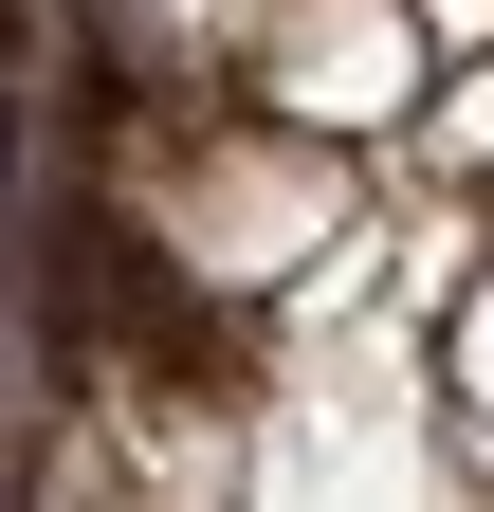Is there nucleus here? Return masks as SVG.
<instances>
[{
    "instance_id": "nucleus-1",
    "label": "nucleus",
    "mask_w": 494,
    "mask_h": 512,
    "mask_svg": "<svg viewBox=\"0 0 494 512\" xmlns=\"http://www.w3.org/2000/svg\"><path fill=\"white\" fill-rule=\"evenodd\" d=\"M147 220H165V256L202 293H257V275L348 238V147H312V128H202V147L147 165Z\"/></svg>"
},
{
    "instance_id": "nucleus-2",
    "label": "nucleus",
    "mask_w": 494,
    "mask_h": 512,
    "mask_svg": "<svg viewBox=\"0 0 494 512\" xmlns=\"http://www.w3.org/2000/svg\"><path fill=\"white\" fill-rule=\"evenodd\" d=\"M421 19L403 0H257V110L312 128V147H366V128L421 110Z\"/></svg>"
},
{
    "instance_id": "nucleus-3",
    "label": "nucleus",
    "mask_w": 494,
    "mask_h": 512,
    "mask_svg": "<svg viewBox=\"0 0 494 512\" xmlns=\"http://www.w3.org/2000/svg\"><path fill=\"white\" fill-rule=\"evenodd\" d=\"M440 165H494V55H458V92H440Z\"/></svg>"
},
{
    "instance_id": "nucleus-4",
    "label": "nucleus",
    "mask_w": 494,
    "mask_h": 512,
    "mask_svg": "<svg viewBox=\"0 0 494 512\" xmlns=\"http://www.w3.org/2000/svg\"><path fill=\"white\" fill-rule=\"evenodd\" d=\"M458 403H476V439H494V275H476V311H458Z\"/></svg>"
},
{
    "instance_id": "nucleus-5",
    "label": "nucleus",
    "mask_w": 494,
    "mask_h": 512,
    "mask_svg": "<svg viewBox=\"0 0 494 512\" xmlns=\"http://www.w3.org/2000/svg\"><path fill=\"white\" fill-rule=\"evenodd\" d=\"M421 19V55H494V0H403Z\"/></svg>"
},
{
    "instance_id": "nucleus-6",
    "label": "nucleus",
    "mask_w": 494,
    "mask_h": 512,
    "mask_svg": "<svg viewBox=\"0 0 494 512\" xmlns=\"http://www.w3.org/2000/svg\"><path fill=\"white\" fill-rule=\"evenodd\" d=\"M147 19H165V37H202V55H220V37H257V0H147Z\"/></svg>"
}]
</instances>
